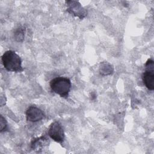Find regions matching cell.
Listing matches in <instances>:
<instances>
[{"mask_svg": "<svg viewBox=\"0 0 154 154\" xmlns=\"http://www.w3.org/2000/svg\"><path fill=\"white\" fill-rule=\"evenodd\" d=\"M4 67L8 72H22L24 69L22 66V60L14 51H5L1 57Z\"/></svg>", "mask_w": 154, "mask_h": 154, "instance_id": "1", "label": "cell"}, {"mask_svg": "<svg viewBox=\"0 0 154 154\" xmlns=\"http://www.w3.org/2000/svg\"><path fill=\"white\" fill-rule=\"evenodd\" d=\"M50 87L54 93L62 97L67 98L70 91L71 81L70 79L66 77H56L51 81Z\"/></svg>", "mask_w": 154, "mask_h": 154, "instance_id": "2", "label": "cell"}, {"mask_svg": "<svg viewBox=\"0 0 154 154\" xmlns=\"http://www.w3.org/2000/svg\"><path fill=\"white\" fill-rule=\"evenodd\" d=\"M142 79L148 90H154V61L152 59H148L146 62L145 71L143 73Z\"/></svg>", "mask_w": 154, "mask_h": 154, "instance_id": "3", "label": "cell"}, {"mask_svg": "<svg viewBox=\"0 0 154 154\" xmlns=\"http://www.w3.org/2000/svg\"><path fill=\"white\" fill-rule=\"evenodd\" d=\"M65 2L67 5L66 11L69 13L79 17L80 19H83L87 16V11L79 1L72 0L66 1Z\"/></svg>", "mask_w": 154, "mask_h": 154, "instance_id": "4", "label": "cell"}, {"mask_svg": "<svg viewBox=\"0 0 154 154\" xmlns=\"http://www.w3.org/2000/svg\"><path fill=\"white\" fill-rule=\"evenodd\" d=\"M48 135L54 141L60 144H62L64 140V132L58 122H54L51 124L48 129Z\"/></svg>", "mask_w": 154, "mask_h": 154, "instance_id": "5", "label": "cell"}, {"mask_svg": "<svg viewBox=\"0 0 154 154\" xmlns=\"http://www.w3.org/2000/svg\"><path fill=\"white\" fill-rule=\"evenodd\" d=\"M45 117L43 112L35 106H29L26 111V120L31 122H37L42 120Z\"/></svg>", "mask_w": 154, "mask_h": 154, "instance_id": "6", "label": "cell"}, {"mask_svg": "<svg viewBox=\"0 0 154 154\" xmlns=\"http://www.w3.org/2000/svg\"><path fill=\"white\" fill-rule=\"evenodd\" d=\"M99 73L102 76H108L114 73L113 66L107 61H102L99 64Z\"/></svg>", "mask_w": 154, "mask_h": 154, "instance_id": "7", "label": "cell"}, {"mask_svg": "<svg viewBox=\"0 0 154 154\" xmlns=\"http://www.w3.org/2000/svg\"><path fill=\"white\" fill-rule=\"evenodd\" d=\"M46 138L45 136H42L39 138H34L31 143V147L33 150L41 149L43 146V143L46 141Z\"/></svg>", "mask_w": 154, "mask_h": 154, "instance_id": "8", "label": "cell"}, {"mask_svg": "<svg viewBox=\"0 0 154 154\" xmlns=\"http://www.w3.org/2000/svg\"><path fill=\"white\" fill-rule=\"evenodd\" d=\"M25 35V28L24 26H19L16 29L14 32V39L18 42H22Z\"/></svg>", "mask_w": 154, "mask_h": 154, "instance_id": "9", "label": "cell"}, {"mask_svg": "<svg viewBox=\"0 0 154 154\" xmlns=\"http://www.w3.org/2000/svg\"><path fill=\"white\" fill-rule=\"evenodd\" d=\"M0 126H1V132L5 131L7 129V122L6 119L1 115L0 119Z\"/></svg>", "mask_w": 154, "mask_h": 154, "instance_id": "10", "label": "cell"}, {"mask_svg": "<svg viewBox=\"0 0 154 154\" xmlns=\"http://www.w3.org/2000/svg\"><path fill=\"white\" fill-rule=\"evenodd\" d=\"M91 96H92V97H91V99L92 100H94V99H96V94H95V93H93L92 94H91Z\"/></svg>", "mask_w": 154, "mask_h": 154, "instance_id": "11", "label": "cell"}]
</instances>
